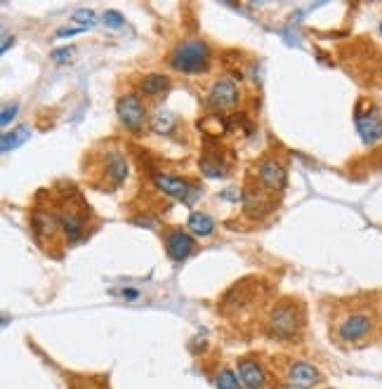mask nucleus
Returning <instances> with one entry per match:
<instances>
[{
  "label": "nucleus",
  "instance_id": "nucleus-1",
  "mask_svg": "<svg viewBox=\"0 0 382 389\" xmlns=\"http://www.w3.org/2000/svg\"><path fill=\"white\" fill-rule=\"evenodd\" d=\"M304 326V314L297 299H281L267 314V328L274 337L284 342H293L300 335Z\"/></svg>",
  "mask_w": 382,
  "mask_h": 389
},
{
  "label": "nucleus",
  "instance_id": "nucleus-2",
  "mask_svg": "<svg viewBox=\"0 0 382 389\" xmlns=\"http://www.w3.org/2000/svg\"><path fill=\"white\" fill-rule=\"evenodd\" d=\"M170 66L180 74H206L210 66V48L201 38H187L170 52Z\"/></svg>",
  "mask_w": 382,
  "mask_h": 389
},
{
  "label": "nucleus",
  "instance_id": "nucleus-3",
  "mask_svg": "<svg viewBox=\"0 0 382 389\" xmlns=\"http://www.w3.org/2000/svg\"><path fill=\"white\" fill-rule=\"evenodd\" d=\"M375 316L368 309H352L337 321V340L342 344H357L373 335Z\"/></svg>",
  "mask_w": 382,
  "mask_h": 389
},
{
  "label": "nucleus",
  "instance_id": "nucleus-4",
  "mask_svg": "<svg viewBox=\"0 0 382 389\" xmlns=\"http://www.w3.org/2000/svg\"><path fill=\"white\" fill-rule=\"evenodd\" d=\"M243 205L251 218H262V215L271 213L276 208V193L271 191L257 180H248L246 189H243Z\"/></svg>",
  "mask_w": 382,
  "mask_h": 389
},
{
  "label": "nucleus",
  "instance_id": "nucleus-5",
  "mask_svg": "<svg viewBox=\"0 0 382 389\" xmlns=\"http://www.w3.org/2000/svg\"><path fill=\"white\" fill-rule=\"evenodd\" d=\"M116 114H118L120 123L125 127H130L132 132H140L144 120H147V109H144V102L137 92H127L118 99L116 104Z\"/></svg>",
  "mask_w": 382,
  "mask_h": 389
},
{
  "label": "nucleus",
  "instance_id": "nucleus-6",
  "mask_svg": "<svg viewBox=\"0 0 382 389\" xmlns=\"http://www.w3.org/2000/svg\"><path fill=\"white\" fill-rule=\"evenodd\" d=\"M236 375L248 389H269L271 385V373L264 368L262 361L255 357H241L239 366H236Z\"/></svg>",
  "mask_w": 382,
  "mask_h": 389
},
{
  "label": "nucleus",
  "instance_id": "nucleus-7",
  "mask_svg": "<svg viewBox=\"0 0 382 389\" xmlns=\"http://www.w3.org/2000/svg\"><path fill=\"white\" fill-rule=\"evenodd\" d=\"M241 99V90L231 78H220V81L213 83L208 92V104L215 111H226V109H234Z\"/></svg>",
  "mask_w": 382,
  "mask_h": 389
},
{
  "label": "nucleus",
  "instance_id": "nucleus-8",
  "mask_svg": "<svg viewBox=\"0 0 382 389\" xmlns=\"http://www.w3.org/2000/svg\"><path fill=\"white\" fill-rule=\"evenodd\" d=\"M354 123H357V132L361 137L363 144H378L382 142V111L368 109V111H357L354 116Z\"/></svg>",
  "mask_w": 382,
  "mask_h": 389
},
{
  "label": "nucleus",
  "instance_id": "nucleus-9",
  "mask_svg": "<svg viewBox=\"0 0 382 389\" xmlns=\"http://www.w3.org/2000/svg\"><path fill=\"white\" fill-rule=\"evenodd\" d=\"M284 377H286L288 385L297 387V389H309L323 380V377H321V370L317 366L307 364V361H290V364L286 366Z\"/></svg>",
  "mask_w": 382,
  "mask_h": 389
},
{
  "label": "nucleus",
  "instance_id": "nucleus-10",
  "mask_svg": "<svg viewBox=\"0 0 382 389\" xmlns=\"http://www.w3.org/2000/svg\"><path fill=\"white\" fill-rule=\"evenodd\" d=\"M127 177V160L118 149L104 154L102 158V180L109 187H120Z\"/></svg>",
  "mask_w": 382,
  "mask_h": 389
},
{
  "label": "nucleus",
  "instance_id": "nucleus-11",
  "mask_svg": "<svg viewBox=\"0 0 382 389\" xmlns=\"http://www.w3.org/2000/svg\"><path fill=\"white\" fill-rule=\"evenodd\" d=\"M163 241H165V253H168V257L175 260V262H184L193 253V246H196L189 233L182 229H168Z\"/></svg>",
  "mask_w": 382,
  "mask_h": 389
},
{
  "label": "nucleus",
  "instance_id": "nucleus-12",
  "mask_svg": "<svg viewBox=\"0 0 382 389\" xmlns=\"http://www.w3.org/2000/svg\"><path fill=\"white\" fill-rule=\"evenodd\" d=\"M153 185H156L163 193H168V196L180 198V201H187V203H189L198 191L189 180L170 177V175H153Z\"/></svg>",
  "mask_w": 382,
  "mask_h": 389
},
{
  "label": "nucleus",
  "instance_id": "nucleus-13",
  "mask_svg": "<svg viewBox=\"0 0 382 389\" xmlns=\"http://www.w3.org/2000/svg\"><path fill=\"white\" fill-rule=\"evenodd\" d=\"M255 175H257V180L262 182L264 187L271 189V191H284L286 187V170L284 165L279 163V160L274 158H264L257 163V168H255Z\"/></svg>",
  "mask_w": 382,
  "mask_h": 389
},
{
  "label": "nucleus",
  "instance_id": "nucleus-14",
  "mask_svg": "<svg viewBox=\"0 0 382 389\" xmlns=\"http://www.w3.org/2000/svg\"><path fill=\"white\" fill-rule=\"evenodd\" d=\"M31 224H33V233H36L38 241H45V238L52 241L57 233H62L59 218H57V213H52V210H43V208L33 210Z\"/></svg>",
  "mask_w": 382,
  "mask_h": 389
},
{
  "label": "nucleus",
  "instance_id": "nucleus-15",
  "mask_svg": "<svg viewBox=\"0 0 382 389\" xmlns=\"http://www.w3.org/2000/svg\"><path fill=\"white\" fill-rule=\"evenodd\" d=\"M170 78L168 76H163V74H149V76H144V81H142V94H147V97H151V99H156L160 97V94H165L170 90Z\"/></svg>",
  "mask_w": 382,
  "mask_h": 389
},
{
  "label": "nucleus",
  "instance_id": "nucleus-16",
  "mask_svg": "<svg viewBox=\"0 0 382 389\" xmlns=\"http://www.w3.org/2000/svg\"><path fill=\"white\" fill-rule=\"evenodd\" d=\"M29 137H31V127L29 125H19V127H14L12 132H3V142H0L3 154L14 151V149L21 147V144L29 140Z\"/></svg>",
  "mask_w": 382,
  "mask_h": 389
},
{
  "label": "nucleus",
  "instance_id": "nucleus-17",
  "mask_svg": "<svg viewBox=\"0 0 382 389\" xmlns=\"http://www.w3.org/2000/svg\"><path fill=\"white\" fill-rule=\"evenodd\" d=\"M187 227H189L191 233H196V236H201V238H206V236H210V233L215 231V222L206 213H191Z\"/></svg>",
  "mask_w": 382,
  "mask_h": 389
},
{
  "label": "nucleus",
  "instance_id": "nucleus-18",
  "mask_svg": "<svg viewBox=\"0 0 382 389\" xmlns=\"http://www.w3.org/2000/svg\"><path fill=\"white\" fill-rule=\"evenodd\" d=\"M241 385H243V382L239 380V375H236L234 370H229V368L220 370L217 382H215V387H217V389H241Z\"/></svg>",
  "mask_w": 382,
  "mask_h": 389
},
{
  "label": "nucleus",
  "instance_id": "nucleus-19",
  "mask_svg": "<svg viewBox=\"0 0 382 389\" xmlns=\"http://www.w3.org/2000/svg\"><path fill=\"white\" fill-rule=\"evenodd\" d=\"M201 170H203V175H208V177H222L224 163L220 158H210V156H206V158L201 160Z\"/></svg>",
  "mask_w": 382,
  "mask_h": 389
},
{
  "label": "nucleus",
  "instance_id": "nucleus-20",
  "mask_svg": "<svg viewBox=\"0 0 382 389\" xmlns=\"http://www.w3.org/2000/svg\"><path fill=\"white\" fill-rule=\"evenodd\" d=\"M71 19L78 21L83 29H87V26H95L97 24V14L92 12V10H76V12L71 14Z\"/></svg>",
  "mask_w": 382,
  "mask_h": 389
},
{
  "label": "nucleus",
  "instance_id": "nucleus-21",
  "mask_svg": "<svg viewBox=\"0 0 382 389\" xmlns=\"http://www.w3.org/2000/svg\"><path fill=\"white\" fill-rule=\"evenodd\" d=\"M173 114L170 111H160L156 114V120H153V127H156V132H168L170 127H173Z\"/></svg>",
  "mask_w": 382,
  "mask_h": 389
},
{
  "label": "nucleus",
  "instance_id": "nucleus-22",
  "mask_svg": "<svg viewBox=\"0 0 382 389\" xmlns=\"http://www.w3.org/2000/svg\"><path fill=\"white\" fill-rule=\"evenodd\" d=\"M76 54V50L74 48H59V50H52V62H57V64H64V62H71V57Z\"/></svg>",
  "mask_w": 382,
  "mask_h": 389
},
{
  "label": "nucleus",
  "instance_id": "nucleus-23",
  "mask_svg": "<svg viewBox=\"0 0 382 389\" xmlns=\"http://www.w3.org/2000/svg\"><path fill=\"white\" fill-rule=\"evenodd\" d=\"M102 21L107 26H114V29H118V26H123V14L116 12V10H107V12L102 14Z\"/></svg>",
  "mask_w": 382,
  "mask_h": 389
},
{
  "label": "nucleus",
  "instance_id": "nucleus-24",
  "mask_svg": "<svg viewBox=\"0 0 382 389\" xmlns=\"http://www.w3.org/2000/svg\"><path fill=\"white\" fill-rule=\"evenodd\" d=\"M17 116V104H5L3 107V116H0V123L3 125H8L10 120H12Z\"/></svg>",
  "mask_w": 382,
  "mask_h": 389
},
{
  "label": "nucleus",
  "instance_id": "nucleus-25",
  "mask_svg": "<svg viewBox=\"0 0 382 389\" xmlns=\"http://www.w3.org/2000/svg\"><path fill=\"white\" fill-rule=\"evenodd\" d=\"M83 31V26H71V29H59L57 31V38H64V36H74V33Z\"/></svg>",
  "mask_w": 382,
  "mask_h": 389
},
{
  "label": "nucleus",
  "instance_id": "nucleus-26",
  "mask_svg": "<svg viewBox=\"0 0 382 389\" xmlns=\"http://www.w3.org/2000/svg\"><path fill=\"white\" fill-rule=\"evenodd\" d=\"M120 295H123L125 299H137V297H140V293L132 291V288H125V291H120Z\"/></svg>",
  "mask_w": 382,
  "mask_h": 389
},
{
  "label": "nucleus",
  "instance_id": "nucleus-27",
  "mask_svg": "<svg viewBox=\"0 0 382 389\" xmlns=\"http://www.w3.org/2000/svg\"><path fill=\"white\" fill-rule=\"evenodd\" d=\"M380 33H382V21H380Z\"/></svg>",
  "mask_w": 382,
  "mask_h": 389
},
{
  "label": "nucleus",
  "instance_id": "nucleus-28",
  "mask_svg": "<svg viewBox=\"0 0 382 389\" xmlns=\"http://www.w3.org/2000/svg\"><path fill=\"white\" fill-rule=\"evenodd\" d=\"M380 309H382V299H380Z\"/></svg>",
  "mask_w": 382,
  "mask_h": 389
}]
</instances>
